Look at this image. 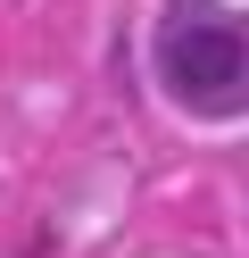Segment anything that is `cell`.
Here are the masks:
<instances>
[{
  "label": "cell",
  "instance_id": "cell-1",
  "mask_svg": "<svg viewBox=\"0 0 249 258\" xmlns=\"http://www.w3.org/2000/svg\"><path fill=\"white\" fill-rule=\"evenodd\" d=\"M158 75L199 117L249 108V25L241 17H208V0H175V17L158 25Z\"/></svg>",
  "mask_w": 249,
  "mask_h": 258
}]
</instances>
